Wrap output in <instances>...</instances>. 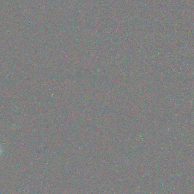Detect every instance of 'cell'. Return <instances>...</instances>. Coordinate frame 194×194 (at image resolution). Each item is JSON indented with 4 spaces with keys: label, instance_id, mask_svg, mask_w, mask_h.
I'll list each match as a JSON object with an SVG mask.
<instances>
[{
    "label": "cell",
    "instance_id": "6da1fadb",
    "mask_svg": "<svg viewBox=\"0 0 194 194\" xmlns=\"http://www.w3.org/2000/svg\"><path fill=\"white\" fill-rule=\"evenodd\" d=\"M0 152H1V151H0Z\"/></svg>",
    "mask_w": 194,
    "mask_h": 194
}]
</instances>
